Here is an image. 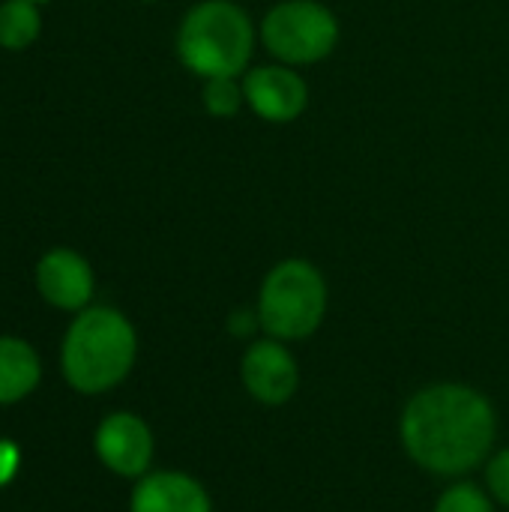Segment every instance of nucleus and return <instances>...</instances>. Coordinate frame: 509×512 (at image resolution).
<instances>
[{
    "mask_svg": "<svg viewBox=\"0 0 509 512\" xmlns=\"http://www.w3.org/2000/svg\"><path fill=\"white\" fill-rule=\"evenodd\" d=\"M405 456L426 474L462 480L495 453L498 414L486 393L468 384H429L417 390L399 417Z\"/></svg>",
    "mask_w": 509,
    "mask_h": 512,
    "instance_id": "f257e3e1",
    "label": "nucleus"
},
{
    "mask_svg": "<svg viewBox=\"0 0 509 512\" xmlns=\"http://www.w3.org/2000/svg\"><path fill=\"white\" fill-rule=\"evenodd\" d=\"M138 336L132 321L111 306H87L63 339V375L78 393H105L135 366Z\"/></svg>",
    "mask_w": 509,
    "mask_h": 512,
    "instance_id": "f03ea898",
    "label": "nucleus"
},
{
    "mask_svg": "<svg viewBox=\"0 0 509 512\" xmlns=\"http://www.w3.org/2000/svg\"><path fill=\"white\" fill-rule=\"evenodd\" d=\"M177 57L198 78H240L252 60L255 27L234 0H201L177 27Z\"/></svg>",
    "mask_w": 509,
    "mask_h": 512,
    "instance_id": "7ed1b4c3",
    "label": "nucleus"
},
{
    "mask_svg": "<svg viewBox=\"0 0 509 512\" xmlns=\"http://www.w3.org/2000/svg\"><path fill=\"white\" fill-rule=\"evenodd\" d=\"M255 309L270 339L303 342L324 324L327 282L312 261L285 258L264 276Z\"/></svg>",
    "mask_w": 509,
    "mask_h": 512,
    "instance_id": "20e7f679",
    "label": "nucleus"
},
{
    "mask_svg": "<svg viewBox=\"0 0 509 512\" xmlns=\"http://www.w3.org/2000/svg\"><path fill=\"white\" fill-rule=\"evenodd\" d=\"M264 48L285 66H309L339 45V18L318 0H282L261 21Z\"/></svg>",
    "mask_w": 509,
    "mask_h": 512,
    "instance_id": "39448f33",
    "label": "nucleus"
},
{
    "mask_svg": "<svg viewBox=\"0 0 509 512\" xmlns=\"http://www.w3.org/2000/svg\"><path fill=\"white\" fill-rule=\"evenodd\" d=\"M240 384L258 405H288L300 387V366L288 342L270 336L252 342L240 360Z\"/></svg>",
    "mask_w": 509,
    "mask_h": 512,
    "instance_id": "423d86ee",
    "label": "nucleus"
},
{
    "mask_svg": "<svg viewBox=\"0 0 509 512\" xmlns=\"http://www.w3.org/2000/svg\"><path fill=\"white\" fill-rule=\"evenodd\" d=\"M96 453L108 471L129 480H141L144 474H150L153 432L138 414H108L96 429Z\"/></svg>",
    "mask_w": 509,
    "mask_h": 512,
    "instance_id": "0eeeda50",
    "label": "nucleus"
},
{
    "mask_svg": "<svg viewBox=\"0 0 509 512\" xmlns=\"http://www.w3.org/2000/svg\"><path fill=\"white\" fill-rule=\"evenodd\" d=\"M243 93H246V105L267 123H291L309 105L306 81L300 78V72H294V66L285 63L258 66L246 72Z\"/></svg>",
    "mask_w": 509,
    "mask_h": 512,
    "instance_id": "6e6552de",
    "label": "nucleus"
},
{
    "mask_svg": "<svg viewBox=\"0 0 509 512\" xmlns=\"http://www.w3.org/2000/svg\"><path fill=\"white\" fill-rule=\"evenodd\" d=\"M93 267L75 249H51L36 264V291L45 303L63 312H81L93 300Z\"/></svg>",
    "mask_w": 509,
    "mask_h": 512,
    "instance_id": "1a4fd4ad",
    "label": "nucleus"
},
{
    "mask_svg": "<svg viewBox=\"0 0 509 512\" xmlns=\"http://www.w3.org/2000/svg\"><path fill=\"white\" fill-rule=\"evenodd\" d=\"M132 512H213L210 492L183 471L144 474L129 501Z\"/></svg>",
    "mask_w": 509,
    "mask_h": 512,
    "instance_id": "9d476101",
    "label": "nucleus"
},
{
    "mask_svg": "<svg viewBox=\"0 0 509 512\" xmlns=\"http://www.w3.org/2000/svg\"><path fill=\"white\" fill-rule=\"evenodd\" d=\"M39 384L36 351L15 336H0V405L24 399Z\"/></svg>",
    "mask_w": 509,
    "mask_h": 512,
    "instance_id": "9b49d317",
    "label": "nucleus"
},
{
    "mask_svg": "<svg viewBox=\"0 0 509 512\" xmlns=\"http://www.w3.org/2000/svg\"><path fill=\"white\" fill-rule=\"evenodd\" d=\"M42 33V9L30 0H3L0 3V48L24 51Z\"/></svg>",
    "mask_w": 509,
    "mask_h": 512,
    "instance_id": "f8f14e48",
    "label": "nucleus"
},
{
    "mask_svg": "<svg viewBox=\"0 0 509 512\" xmlns=\"http://www.w3.org/2000/svg\"><path fill=\"white\" fill-rule=\"evenodd\" d=\"M201 99H204V108H207L210 117L231 120V117L240 114V108L246 102V93H243V84L237 78H207L204 90H201Z\"/></svg>",
    "mask_w": 509,
    "mask_h": 512,
    "instance_id": "ddd939ff",
    "label": "nucleus"
},
{
    "mask_svg": "<svg viewBox=\"0 0 509 512\" xmlns=\"http://www.w3.org/2000/svg\"><path fill=\"white\" fill-rule=\"evenodd\" d=\"M432 512H495V498L471 480H456L438 495Z\"/></svg>",
    "mask_w": 509,
    "mask_h": 512,
    "instance_id": "4468645a",
    "label": "nucleus"
},
{
    "mask_svg": "<svg viewBox=\"0 0 509 512\" xmlns=\"http://www.w3.org/2000/svg\"><path fill=\"white\" fill-rule=\"evenodd\" d=\"M486 468V492L495 498V504L509 510V447L489 456Z\"/></svg>",
    "mask_w": 509,
    "mask_h": 512,
    "instance_id": "2eb2a0df",
    "label": "nucleus"
},
{
    "mask_svg": "<svg viewBox=\"0 0 509 512\" xmlns=\"http://www.w3.org/2000/svg\"><path fill=\"white\" fill-rule=\"evenodd\" d=\"M255 330H261V318H258V309H237L231 312L228 318V333L243 339V336H252Z\"/></svg>",
    "mask_w": 509,
    "mask_h": 512,
    "instance_id": "dca6fc26",
    "label": "nucleus"
},
{
    "mask_svg": "<svg viewBox=\"0 0 509 512\" xmlns=\"http://www.w3.org/2000/svg\"><path fill=\"white\" fill-rule=\"evenodd\" d=\"M18 471V450L9 441H0V486Z\"/></svg>",
    "mask_w": 509,
    "mask_h": 512,
    "instance_id": "f3484780",
    "label": "nucleus"
},
{
    "mask_svg": "<svg viewBox=\"0 0 509 512\" xmlns=\"http://www.w3.org/2000/svg\"><path fill=\"white\" fill-rule=\"evenodd\" d=\"M30 3H39V6H45V3H51V0H30Z\"/></svg>",
    "mask_w": 509,
    "mask_h": 512,
    "instance_id": "a211bd4d",
    "label": "nucleus"
},
{
    "mask_svg": "<svg viewBox=\"0 0 509 512\" xmlns=\"http://www.w3.org/2000/svg\"><path fill=\"white\" fill-rule=\"evenodd\" d=\"M147 3H150V0H147Z\"/></svg>",
    "mask_w": 509,
    "mask_h": 512,
    "instance_id": "6ab92c4d",
    "label": "nucleus"
}]
</instances>
